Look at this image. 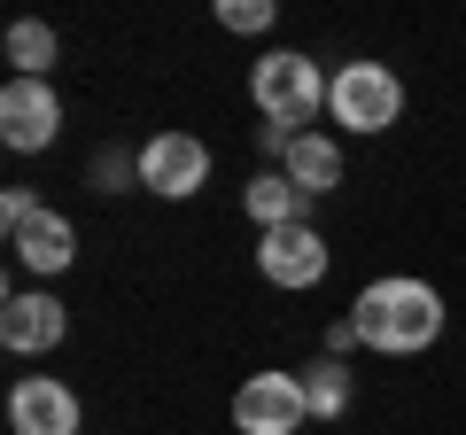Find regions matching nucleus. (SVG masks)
<instances>
[{
    "label": "nucleus",
    "mask_w": 466,
    "mask_h": 435,
    "mask_svg": "<svg viewBox=\"0 0 466 435\" xmlns=\"http://www.w3.org/2000/svg\"><path fill=\"white\" fill-rule=\"evenodd\" d=\"M8 428L16 435H78V397L63 381H47V373H24L8 389Z\"/></svg>",
    "instance_id": "6e6552de"
},
{
    "label": "nucleus",
    "mask_w": 466,
    "mask_h": 435,
    "mask_svg": "<svg viewBox=\"0 0 466 435\" xmlns=\"http://www.w3.org/2000/svg\"><path fill=\"white\" fill-rule=\"evenodd\" d=\"M241 210H249L265 234H272V226H311V195H303L288 171H265V179H249V187H241Z\"/></svg>",
    "instance_id": "9b49d317"
},
{
    "label": "nucleus",
    "mask_w": 466,
    "mask_h": 435,
    "mask_svg": "<svg viewBox=\"0 0 466 435\" xmlns=\"http://www.w3.org/2000/svg\"><path fill=\"white\" fill-rule=\"evenodd\" d=\"M350 342H358V327H350V319H334V327H327V358H342Z\"/></svg>",
    "instance_id": "a211bd4d"
},
{
    "label": "nucleus",
    "mask_w": 466,
    "mask_h": 435,
    "mask_svg": "<svg viewBox=\"0 0 466 435\" xmlns=\"http://www.w3.org/2000/svg\"><path fill=\"white\" fill-rule=\"evenodd\" d=\"M272 16H280L272 0H218V24L226 32H272Z\"/></svg>",
    "instance_id": "dca6fc26"
},
{
    "label": "nucleus",
    "mask_w": 466,
    "mask_h": 435,
    "mask_svg": "<svg viewBox=\"0 0 466 435\" xmlns=\"http://www.w3.org/2000/svg\"><path fill=\"white\" fill-rule=\"evenodd\" d=\"M303 404H311V420H342L350 412V366L342 358H311V366H303Z\"/></svg>",
    "instance_id": "ddd939ff"
},
{
    "label": "nucleus",
    "mask_w": 466,
    "mask_h": 435,
    "mask_svg": "<svg viewBox=\"0 0 466 435\" xmlns=\"http://www.w3.org/2000/svg\"><path fill=\"white\" fill-rule=\"evenodd\" d=\"M280 171L303 187V195H327V187H342V140L334 133H296V148H288Z\"/></svg>",
    "instance_id": "f8f14e48"
},
{
    "label": "nucleus",
    "mask_w": 466,
    "mask_h": 435,
    "mask_svg": "<svg viewBox=\"0 0 466 435\" xmlns=\"http://www.w3.org/2000/svg\"><path fill=\"white\" fill-rule=\"evenodd\" d=\"M55 55H63V39H55L39 16L8 24V63H16V78H47V70H55Z\"/></svg>",
    "instance_id": "4468645a"
},
{
    "label": "nucleus",
    "mask_w": 466,
    "mask_h": 435,
    "mask_svg": "<svg viewBox=\"0 0 466 435\" xmlns=\"http://www.w3.org/2000/svg\"><path fill=\"white\" fill-rule=\"evenodd\" d=\"M55 133H63V101H55L47 78H8L0 86V140L16 156H39Z\"/></svg>",
    "instance_id": "39448f33"
},
{
    "label": "nucleus",
    "mask_w": 466,
    "mask_h": 435,
    "mask_svg": "<svg viewBox=\"0 0 466 435\" xmlns=\"http://www.w3.org/2000/svg\"><path fill=\"white\" fill-rule=\"evenodd\" d=\"M86 179H94V195H125V187H140V156H125V148H101Z\"/></svg>",
    "instance_id": "2eb2a0df"
},
{
    "label": "nucleus",
    "mask_w": 466,
    "mask_h": 435,
    "mask_svg": "<svg viewBox=\"0 0 466 435\" xmlns=\"http://www.w3.org/2000/svg\"><path fill=\"white\" fill-rule=\"evenodd\" d=\"M140 187L164 202H187L210 187V148H202L195 133H156L148 148H140Z\"/></svg>",
    "instance_id": "423d86ee"
},
{
    "label": "nucleus",
    "mask_w": 466,
    "mask_h": 435,
    "mask_svg": "<svg viewBox=\"0 0 466 435\" xmlns=\"http://www.w3.org/2000/svg\"><path fill=\"white\" fill-rule=\"evenodd\" d=\"M327 109L334 125H350V133H389L404 109V78L389 63H342L327 78Z\"/></svg>",
    "instance_id": "7ed1b4c3"
},
{
    "label": "nucleus",
    "mask_w": 466,
    "mask_h": 435,
    "mask_svg": "<svg viewBox=\"0 0 466 435\" xmlns=\"http://www.w3.org/2000/svg\"><path fill=\"white\" fill-rule=\"evenodd\" d=\"M350 327H358L366 350L412 358V350H428V342L443 335V296H435L428 280H412V272H389V280H373L366 296L350 303Z\"/></svg>",
    "instance_id": "f257e3e1"
},
{
    "label": "nucleus",
    "mask_w": 466,
    "mask_h": 435,
    "mask_svg": "<svg viewBox=\"0 0 466 435\" xmlns=\"http://www.w3.org/2000/svg\"><path fill=\"white\" fill-rule=\"evenodd\" d=\"M311 420L303 404V373H249L233 389V428L241 435H296Z\"/></svg>",
    "instance_id": "20e7f679"
},
{
    "label": "nucleus",
    "mask_w": 466,
    "mask_h": 435,
    "mask_svg": "<svg viewBox=\"0 0 466 435\" xmlns=\"http://www.w3.org/2000/svg\"><path fill=\"white\" fill-rule=\"evenodd\" d=\"M39 210H47V202H39L32 187H8V195H0V226H8V234H16V226H32Z\"/></svg>",
    "instance_id": "f3484780"
},
{
    "label": "nucleus",
    "mask_w": 466,
    "mask_h": 435,
    "mask_svg": "<svg viewBox=\"0 0 466 435\" xmlns=\"http://www.w3.org/2000/svg\"><path fill=\"white\" fill-rule=\"evenodd\" d=\"M8 249H16L24 272H39V280H47V272H70L78 234H70V218H63V210H39L32 226H16V234H8Z\"/></svg>",
    "instance_id": "9d476101"
},
{
    "label": "nucleus",
    "mask_w": 466,
    "mask_h": 435,
    "mask_svg": "<svg viewBox=\"0 0 466 435\" xmlns=\"http://www.w3.org/2000/svg\"><path fill=\"white\" fill-rule=\"evenodd\" d=\"M327 241H319V226H272V234H257V272H265L272 288H319L327 280Z\"/></svg>",
    "instance_id": "0eeeda50"
},
{
    "label": "nucleus",
    "mask_w": 466,
    "mask_h": 435,
    "mask_svg": "<svg viewBox=\"0 0 466 435\" xmlns=\"http://www.w3.org/2000/svg\"><path fill=\"white\" fill-rule=\"evenodd\" d=\"M63 327H70V311L55 296H8V311H0V342L16 358H39V350H55L63 342Z\"/></svg>",
    "instance_id": "1a4fd4ad"
},
{
    "label": "nucleus",
    "mask_w": 466,
    "mask_h": 435,
    "mask_svg": "<svg viewBox=\"0 0 466 435\" xmlns=\"http://www.w3.org/2000/svg\"><path fill=\"white\" fill-rule=\"evenodd\" d=\"M249 101L265 109V125L296 133V125H311L319 109H327V78H319L311 55L272 47V55H257V70H249Z\"/></svg>",
    "instance_id": "f03ea898"
}]
</instances>
